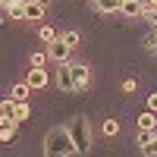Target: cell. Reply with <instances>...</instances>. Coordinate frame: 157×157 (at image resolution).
Returning a JSON list of instances; mask_svg holds the SVG:
<instances>
[{"label": "cell", "instance_id": "cell-1", "mask_svg": "<svg viewBox=\"0 0 157 157\" xmlns=\"http://www.w3.org/2000/svg\"><path fill=\"white\" fill-rule=\"evenodd\" d=\"M44 154L47 157H69V154H78L75 151V141L69 135V129H50L44 135Z\"/></svg>", "mask_w": 157, "mask_h": 157}, {"label": "cell", "instance_id": "cell-2", "mask_svg": "<svg viewBox=\"0 0 157 157\" xmlns=\"http://www.w3.org/2000/svg\"><path fill=\"white\" fill-rule=\"evenodd\" d=\"M69 135H72V141H75V151H78V154H85V151L91 148V129H88V120H85V116H75V120L69 123Z\"/></svg>", "mask_w": 157, "mask_h": 157}, {"label": "cell", "instance_id": "cell-3", "mask_svg": "<svg viewBox=\"0 0 157 157\" xmlns=\"http://www.w3.org/2000/svg\"><path fill=\"white\" fill-rule=\"evenodd\" d=\"M69 54H72V47L63 41V38H57V41H50V44H47V57H50V60H57V63H66Z\"/></svg>", "mask_w": 157, "mask_h": 157}, {"label": "cell", "instance_id": "cell-4", "mask_svg": "<svg viewBox=\"0 0 157 157\" xmlns=\"http://www.w3.org/2000/svg\"><path fill=\"white\" fill-rule=\"evenodd\" d=\"M69 69H72V88H75V91H85L88 82H91L88 66H82V63H69Z\"/></svg>", "mask_w": 157, "mask_h": 157}, {"label": "cell", "instance_id": "cell-5", "mask_svg": "<svg viewBox=\"0 0 157 157\" xmlns=\"http://www.w3.org/2000/svg\"><path fill=\"white\" fill-rule=\"evenodd\" d=\"M57 85L63 91H75L72 88V69H69V63H57Z\"/></svg>", "mask_w": 157, "mask_h": 157}, {"label": "cell", "instance_id": "cell-6", "mask_svg": "<svg viewBox=\"0 0 157 157\" xmlns=\"http://www.w3.org/2000/svg\"><path fill=\"white\" fill-rule=\"evenodd\" d=\"M25 82H29L32 88H44V85H47V72H44L41 66H32V69H29V78H25Z\"/></svg>", "mask_w": 157, "mask_h": 157}, {"label": "cell", "instance_id": "cell-7", "mask_svg": "<svg viewBox=\"0 0 157 157\" xmlns=\"http://www.w3.org/2000/svg\"><path fill=\"white\" fill-rule=\"evenodd\" d=\"M25 19H44V3L41 0H29V3H25Z\"/></svg>", "mask_w": 157, "mask_h": 157}, {"label": "cell", "instance_id": "cell-8", "mask_svg": "<svg viewBox=\"0 0 157 157\" xmlns=\"http://www.w3.org/2000/svg\"><path fill=\"white\" fill-rule=\"evenodd\" d=\"M29 94H32V85H29V82H19V85H13V91H10V98H13V101H25Z\"/></svg>", "mask_w": 157, "mask_h": 157}, {"label": "cell", "instance_id": "cell-9", "mask_svg": "<svg viewBox=\"0 0 157 157\" xmlns=\"http://www.w3.org/2000/svg\"><path fill=\"white\" fill-rule=\"evenodd\" d=\"M13 120H16V123L29 120V104H25V101H13Z\"/></svg>", "mask_w": 157, "mask_h": 157}, {"label": "cell", "instance_id": "cell-10", "mask_svg": "<svg viewBox=\"0 0 157 157\" xmlns=\"http://www.w3.org/2000/svg\"><path fill=\"white\" fill-rule=\"evenodd\" d=\"M138 129H157V113L154 110H145L138 116Z\"/></svg>", "mask_w": 157, "mask_h": 157}, {"label": "cell", "instance_id": "cell-11", "mask_svg": "<svg viewBox=\"0 0 157 157\" xmlns=\"http://www.w3.org/2000/svg\"><path fill=\"white\" fill-rule=\"evenodd\" d=\"M141 6L145 3H138V0H123L120 13H126V16H141Z\"/></svg>", "mask_w": 157, "mask_h": 157}, {"label": "cell", "instance_id": "cell-12", "mask_svg": "<svg viewBox=\"0 0 157 157\" xmlns=\"http://www.w3.org/2000/svg\"><path fill=\"white\" fill-rule=\"evenodd\" d=\"M101 13H116V10H120L123 6V0H98V3H94Z\"/></svg>", "mask_w": 157, "mask_h": 157}, {"label": "cell", "instance_id": "cell-13", "mask_svg": "<svg viewBox=\"0 0 157 157\" xmlns=\"http://www.w3.org/2000/svg\"><path fill=\"white\" fill-rule=\"evenodd\" d=\"M60 38H63V41H66L72 50H75V47H82V35H78V32H63Z\"/></svg>", "mask_w": 157, "mask_h": 157}, {"label": "cell", "instance_id": "cell-14", "mask_svg": "<svg viewBox=\"0 0 157 157\" xmlns=\"http://www.w3.org/2000/svg\"><path fill=\"white\" fill-rule=\"evenodd\" d=\"M104 135H107V138L120 135V123H116V120H104Z\"/></svg>", "mask_w": 157, "mask_h": 157}, {"label": "cell", "instance_id": "cell-15", "mask_svg": "<svg viewBox=\"0 0 157 157\" xmlns=\"http://www.w3.org/2000/svg\"><path fill=\"white\" fill-rule=\"evenodd\" d=\"M141 154H145V157H157V135L148 141V145H141Z\"/></svg>", "mask_w": 157, "mask_h": 157}, {"label": "cell", "instance_id": "cell-16", "mask_svg": "<svg viewBox=\"0 0 157 157\" xmlns=\"http://www.w3.org/2000/svg\"><path fill=\"white\" fill-rule=\"evenodd\" d=\"M57 38H60V35L50 29V25H41V41H47V44H50V41H57Z\"/></svg>", "mask_w": 157, "mask_h": 157}, {"label": "cell", "instance_id": "cell-17", "mask_svg": "<svg viewBox=\"0 0 157 157\" xmlns=\"http://www.w3.org/2000/svg\"><path fill=\"white\" fill-rule=\"evenodd\" d=\"M154 135H157L154 129H141V132H138V148H141V145H148V141H151Z\"/></svg>", "mask_w": 157, "mask_h": 157}, {"label": "cell", "instance_id": "cell-18", "mask_svg": "<svg viewBox=\"0 0 157 157\" xmlns=\"http://www.w3.org/2000/svg\"><path fill=\"white\" fill-rule=\"evenodd\" d=\"M145 50H148V54H157V35H148L145 38Z\"/></svg>", "mask_w": 157, "mask_h": 157}, {"label": "cell", "instance_id": "cell-19", "mask_svg": "<svg viewBox=\"0 0 157 157\" xmlns=\"http://www.w3.org/2000/svg\"><path fill=\"white\" fill-rule=\"evenodd\" d=\"M44 60H47V50H44V54L38 50V54H32V66H44Z\"/></svg>", "mask_w": 157, "mask_h": 157}, {"label": "cell", "instance_id": "cell-20", "mask_svg": "<svg viewBox=\"0 0 157 157\" xmlns=\"http://www.w3.org/2000/svg\"><path fill=\"white\" fill-rule=\"evenodd\" d=\"M123 91H126V94H132V91H135V78H126V82H123Z\"/></svg>", "mask_w": 157, "mask_h": 157}, {"label": "cell", "instance_id": "cell-21", "mask_svg": "<svg viewBox=\"0 0 157 157\" xmlns=\"http://www.w3.org/2000/svg\"><path fill=\"white\" fill-rule=\"evenodd\" d=\"M148 110H154V113H157V91H154V94L148 98Z\"/></svg>", "mask_w": 157, "mask_h": 157}, {"label": "cell", "instance_id": "cell-22", "mask_svg": "<svg viewBox=\"0 0 157 157\" xmlns=\"http://www.w3.org/2000/svg\"><path fill=\"white\" fill-rule=\"evenodd\" d=\"M10 3H13V0H0V6H10Z\"/></svg>", "mask_w": 157, "mask_h": 157}, {"label": "cell", "instance_id": "cell-23", "mask_svg": "<svg viewBox=\"0 0 157 157\" xmlns=\"http://www.w3.org/2000/svg\"><path fill=\"white\" fill-rule=\"evenodd\" d=\"M13 3H29V0H13Z\"/></svg>", "mask_w": 157, "mask_h": 157}, {"label": "cell", "instance_id": "cell-24", "mask_svg": "<svg viewBox=\"0 0 157 157\" xmlns=\"http://www.w3.org/2000/svg\"><path fill=\"white\" fill-rule=\"evenodd\" d=\"M148 3H151V6H157V0H148Z\"/></svg>", "mask_w": 157, "mask_h": 157}, {"label": "cell", "instance_id": "cell-25", "mask_svg": "<svg viewBox=\"0 0 157 157\" xmlns=\"http://www.w3.org/2000/svg\"><path fill=\"white\" fill-rule=\"evenodd\" d=\"M88 3H98V0H88Z\"/></svg>", "mask_w": 157, "mask_h": 157}]
</instances>
